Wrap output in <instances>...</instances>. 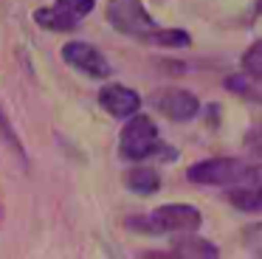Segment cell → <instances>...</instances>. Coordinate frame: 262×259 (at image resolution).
Instances as JSON below:
<instances>
[{"mask_svg": "<svg viewBox=\"0 0 262 259\" xmlns=\"http://www.w3.org/2000/svg\"><path fill=\"white\" fill-rule=\"evenodd\" d=\"M107 23L119 34L144 39V42H147L149 34L158 28L155 20L149 17V11L144 9L141 0H110L107 3Z\"/></svg>", "mask_w": 262, "mask_h": 259, "instance_id": "cell-4", "label": "cell"}, {"mask_svg": "<svg viewBox=\"0 0 262 259\" xmlns=\"http://www.w3.org/2000/svg\"><path fill=\"white\" fill-rule=\"evenodd\" d=\"M172 248L175 256H217V248L203 240H178Z\"/></svg>", "mask_w": 262, "mask_h": 259, "instance_id": "cell-12", "label": "cell"}, {"mask_svg": "<svg viewBox=\"0 0 262 259\" xmlns=\"http://www.w3.org/2000/svg\"><path fill=\"white\" fill-rule=\"evenodd\" d=\"M62 59L68 62L71 68L82 71L85 76H91V79H107L110 73H113L107 56L91 42H68V45H62Z\"/></svg>", "mask_w": 262, "mask_h": 259, "instance_id": "cell-6", "label": "cell"}, {"mask_svg": "<svg viewBox=\"0 0 262 259\" xmlns=\"http://www.w3.org/2000/svg\"><path fill=\"white\" fill-rule=\"evenodd\" d=\"M155 104H158V110L166 113L172 121H189V118H194L200 110V101L194 99L192 93H186V90H169V93L158 96Z\"/></svg>", "mask_w": 262, "mask_h": 259, "instance_id": "cell-8", "label": "cell"}, {"mask_svg": "<svg viewBox=\"0 0 262 259\" xmlns=\"http://www.w3.org/2000/svg\"><path fill=\"white\" fill-rule=\"evenodd\" d=\"M243 242H245V248H248L251 253L262 256V223H259V225H251V228H245Z\"/></svg>", "mask_w": 262, "mask_h": 259, "instance_id": "cell-15", "label": "cell"}, {"mask_svg": "<svg viewBox=\"0 0 262 259\" xmlns=\"http://www.w3.org/2000/svg\"><path fill=\"white\" fill-rule=\"evenodd\" d=\"M124 183H127V189L130 191H136V195H152V191H158L161 189V178H158V172L155 169H149V166H136V169H130L127 172V178H124Z\"/></svg>", "mask_w": 262, "mask_h": 259, "instance_id": "cell-9", "label": "cell"}, {"mask_svg": "<svg viewBox=\"0 0 262 259\" xmlns=\"http://www.w3.org/2000/svg\"><path fill=\"white\" fill-rule=\"evenodd\" d=\"M0 138L6 141L9 146H12L14 152H17L20 158L26 161V152H23V144H20V138L14 135V127H12V121H9V116L3 113V107H0Z\"/></svg>", "mask_w": 262, "mask_h": 259, "instance_id": "cell-14", "label": "cell"}, {"mask_svg": "<svg viewBox=\"0 0 262 259\" xmlns=\"http://www.w3.org/2000/svg\"><path fill=\"white\" fill-rule=\"evenodd\" d=\"M96 0H57L54 6L34 11V23L48 31H74L93 11Z\"/></svg>", "mask_w": 262, "mask_h": 259, "instance_id": "cell-5", "label": "cell"}, {"mask_svg": "<svg viewBox=\"0 0 262 259\" xmlns=\"http://www.w3.org/2000/svg\"><path fill=\"white\" fill-rule=\"evenodd\" d=\"M186 178L200 186H262V163H248L239 158H209L194 163Z\"/></svg>", "mask_w": 262, "mask_h": 259, "instance_id": "cell-1", "label": "cell"}, {"mask_svg": "<svg viewBox=\"0 0 262 259\" xmlns=\"http://www.w3.org/2000/svg\"><path fill=\"white\" fill-rule=\"evenodd\" d=\"M248 146H254L256 152H262V127L251 133V138H248Z\"/></svg>", "mask_w": 262, "mask_h": 259, "instance_id": "cell-16", "label": "cell"}, {"mask_svg": "<svg viewBox=\"0 0 262 259\" xmlns=\"http://www.w3.org/2000/svg\"><path fill=\"white\" fill-rule=\"evenodd\" d=\"M243 73L245 76H254V79H262V39H256L243 54Z\"/></svg>", "mask_w": 262, "mask_h": 259, "instance_id": "cell-13", "label": "cell"}, {"mask_svg": "<svg viewBox=\"0 0 262 259\" xmlns=\"http://www.w3.org/2000/svg\"><path fill=\"white\" fill-rule=\"evenodd\" d=\"M228 203L239 211H262V186H237L228 191Z\"/></svg>", "mask_w": 262, "mask_h": 259, "instance_id": "cell-10", "label": "cell"}, {"mask_svg": "<svg viewBox=\"0 0 262 259\" xmlns=\"http://www.w3.org/2000/svg\"><path fill=\"white\" fill-rule=\"evenodd\" d=\"M203 217L194 206L186 203H172V206H161L147 217H130L127 225L141 234H175V231H194L200 228Z\"/></svg>", "mask_w": 262, "mask_h": 259, "instance_id": "cell-3", "label": "cell"}, {"mask_svg": "<svg viewBox=\"0 0 262 259\" xmlns=\"http://www.w3.org/2000/svg\"><path fill=\"white\" fill-rule=\"evenodd\" d=\"M119 152L124 161H147L149 155H161V161H175L178 152L172 146H166L164 141L158 138V127L149 116H130L127 127L121 130V138H119Z\"/></svg>", "mask_w": 262, "mask_h": 259, "instance_id": "cell-2", "label": "cell"}, {"mask_svg": "<svg viewBox=\"0 0 262 259\" xmlns=\"http://www.w3.org/2000/svg\"><path fill=\"white\" fill-rule=\"evenodd\" d=\"M99 104L116 118H130V116H136L138 107H141V96H138L136 90L124 88V84H107V88H102V93H99Z\"/></svg>", "mask_w": 262, "mask_h": 259, "instance_id": "cell-7", "label": "cell"}, {"mask_svg": "<svg viewBox=\"0 0 262 259\" xmlns=\"http://www.w3.org/2000/svg\"><path fill=\"white\" fill-rule=\"evenodd\" d=\"M256 14H262V0H256Z\"/></svg>", "mask_w": 262, "mask_h": 259, "instance_id": "cell-17", "label": "cell"}, {"mask_svg": "<svg viewBox=\"0 0 262 259\" xmlns=\"http://www.w3.org/2000/svg\"><path fill=\"white\" fill-rule=\"evenodd\" d=\"M147 42L155 45V48H186L192 42V37L181 28H155Z\"/></svg>", "mask_w": 262, "mask_h": 259, "instance_id": "cell-11", "label": "cell"}]
</instances>
